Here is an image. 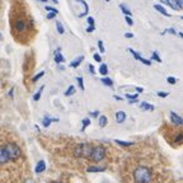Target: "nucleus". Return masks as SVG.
<instances>
[{
	"label": "nucleus",
	"mask_w": 183,
	"mask_h": 183,
	"mask_svg": "<svg viewBox=\"0 0 183 183\" xmlns=\"http://www.w3.org/2000/svg\"><path fill=\"white\" fill-rule=\"evenodd\" d=\"M154 9H155V10H158L159 13H162V14L165 15V17H170V14H169L167 10H165L162 5H159V4H155V5H154Z\"/></svg>",
	"instance_id": "1a4fd4ad"
},
{
	"label": "nucleus",
	"mask_w": 183,
	"mask_h": 183,
	"mask_svg": "<svg viewBox=\"0 0 183 183\" xmlns=\"http://www.w3.org/2000/svg\"><path fill=\"white\" fill-rule=\"evenodd\" d=\"M56 28H57V32H59L60 34H63V33L65 32V29H64V27H63V24H61V22H56Z\"/></svg>",
	"instance_id": "412c9836"
},
{
	"label": "nucleus",
	"mask_w": 183,
	"mask_h": 183,
	"mask_svg": "<svg viewBox=\"0 0 183 183\" xmlns=\"http://www.w3.org/2000/svg\"><path fill=\"white\" fill-rule=\"evenodd\" d=\"M134 178L136 183H150L153 179V173L147 167H139L134 172Z\"/></svg>",
	"instance_id": "f257e3e1"
},
{
	"label": "nucleus",
	"mask_w": 183,
	"mask_h": 183,
	"mask_svg": "<svg viewBox=\"0 0 183 183\" xmlns=\"http://www.w3.org/2000/svg\"><path fill=\"white\" fill-rule=\"evenodd\" d=\"M136 90H137V93H143L144 92V89L140 88V86H136Z\"/></svg>",
	"instance_id": "c03bdc74"
},
{
	"label": "nucleus",
	"mask_w": 183,
	"mask_h": 183,
	"mask_svg": "<svg viewBox=\"0 0 183 183\" xmlns=\"http://www.w3.org/2000/svg\"><path fill=\"white\" fill-rule=\"evenodd\" d=\"M78 83H79V86L82 88V90H84V84H83V78H78Z\"/></svg>",
	"instance_id": "7c9ffc66"
},
{
	"label": "nucleus",
	"mask_w": 183,
	"mask_h": 183,
	"mask_svg": "<svg viewBox=\"0 0 183 183\" xmlns=\"http://www.w3.org/2000/svg\"><path fill=\"white\" fill-rule=\"evenodd\" d=\"M140 108L144 111H154V106H151V104H149L147 102H143L140 104Z\"/></svg>",
	"instance_id": "4468645a"
},
{
	"label": "nucleus",
	"mask_w": 183,
	"mask_h": 183,
	"mask_svg": "<svg viewBox=\"0 0 183 183\" xmlns=\"http://www.w3.org/2000/svg\"><path fill=\"white\" fill-rule=\"evenodd\" d=\"M99 73H101L102 75H107V74H108V67H107L106 64H101V66H99Z\"/></svg>",
	"instance_id": "2eb2a0df"
},
{
	"label": "nucleus",
	"mask_w": 183,
	"mask_h": 183,
	"mask_svg": "<svg viewBox=\"0 0 183 183\" xmlns=\"http://www.w3.org/2000/svg\"><path fill=\"white\" fill-rule=\"evenodd\" d=\"M15 29L18 32H23L25 31V23L23 21H17L15 22Z\"/></svg>",
	"instance_id": "6e6552de"
},
{
	"label": "nucleus",
	"mask_w": 183,
	"mask_h": 183,
	"mask_svg": "<svg viewBox=\"0 0 183 183\" xmlns=\"http://www.w3.org/2000/svg\"><path fill=\"white\" fill-rule=\"evenodd\" d=\"M88 23H89V25H94V18H92V17H88Z\"/></svg>",
	"instance_id": "4c0bfd02"
},
{
	"label": "nucleus",
	"mask_w": 183,
	"mask_h": 183,
	"mask_svg": "<svg viewBox=\"0 0 183 183\" xmlns=\"http://www.w3.org/2000/svg\"><path fill=\"white\" fill-rule=\"evenodd\" d=\"M125 37H126V38H132V37H134V34H132V33H130V32H127V33L125 34Z\"/></svg>",
	"instance_id": "a19ab883"
},
{
	"label": "nucleus",
	"mask_w": 183,
	"mask_h": 183,
	"mask_svg": "<svg viewBox=\"0 0 183 183\" xmlns=\"http://www.w3.org/2000/svg\"><path fill=\"white\" fill-rule=\"evenodd\" d=\"M89 125H90V120H89V118H84V120H83V128H82L83 131L85 130V127L89 126Z\"/></svg>",
	"instance_id": "a878e982"
},
{
	"label": "nucleus",
	"mask_w": 183,
	"mask_h": 183,
	"mask_svg": "<svg viewBox=\"0 0 183 183\" xmlns=\"http://www.w3.org/2000/svg\"><path fill=\"white\" fill-rule=\"evenodd\" d=\"M94 60L97 61V63H102V59H101V56H99L98 54H95V55H94Z\"/></svg>",
	"instance_id": "e433bc0d"
},
{
	"label": "nucleus",
	"mask_w": 183,
	"mask_h": 183,
	"mask_svg": "<svg viewBox=\"0 0 183 183\" xmlns=\"http://www.w3.org/2000/svg\"><path fill=\"white\" fill-rule=\"evenodd\" d=\"M46 10H48V12H52V13H59V10L57 9H55V8H52V6H50V5H47L46 6Z\"/></svg>",
	"instance_id": "c85d7f7f"
},
{
	"label": "nucleus",
	"mask_w": 183,
	"mask_h": 183,
	"mask_svg": "<svg viewBox=\"0 0 183 183\" xmlns=\"http://www.w3.org/2000/svg\"><path fill=\"white\" fill-rule=\"evenodd\" d=\"M126 97H127L128 99H132V101H134V99H136V98H137V94H127Z\"/></svg>",
	"instance_id": "473e14b6"
},
{
	"label": "nucleus",
	"mask_w": 183,
	"mask_h": 183,
	"mask_svg": "<svg viewBox=\"0 0 183 183\" xmlns=\"http://www.w3.org/2000/svg\"><path fill=\"white\" fill-rule=\"evenodd\" d=\"M93 31H94V25H89V27L86 28V32H88V33H90V32H93Z\"/></svg>",
	"instance_id": "ea45409f"
},
{
	"label": "nucleus",
	"mask_w": 183,
	"mask_h": 183,
	"mask_svg": "<svg viewBox=\"0 0 183 183\" xmlns=\"http://www.w3.org/2000/svg\"><path fill=\"white\" fill-rule=\"evenodd\" d=\"M170 120H172V122L174 125H177V126H181L182 124H183V120H182V117H179L177 113H174V112H172L170 113Z\"/></svg>",
	"instance_id": "423d86ee"
},
{
	"label": "nucleus",
	"mask_w": 183,
	"mask_h": 183,
	"mask_svg": "<svg viewBox=\"0 0 183 183\" xmlns=\"http://www.w3.org/2000/svg\"><path fill=\"white\" fill-rule=\"evenodd\" d=\"M0 38H2V33H0Z\"/></svg>",
	"instance_id": "8fccbe9b"
},
{
	"label": "nucleus",
	"mask_w": 183,
	"mask_h": 183,
	"mask_svg": "<svg viewBox=\"0 0 183 183\" xmlns=\"http://www.w3.org/2000/svg\"><path fill=\"white\" fill-rule=\"evenodd\" d=\"M102 83H103L104 85H107V86H112V85H113V82L109 79V78H103Z\"/></svg>",
	"instance_id": "6ab92c4d"
},
{
	"label": "nucleus",
	"mask_w": 183,
	"mask_h": 183,
	"mask_svg": "<svg viewBox=\"0 0 183 183\" xmlns=\"http://www.w3.org/2000/svg\"><path fill=\"white\" fill-rule=\"evenodd\" d=\"M46 169V163L43 162V160H41V162H38V164H37V167H36V173H42L43 170Z\"/></svg>",
	"instance_id": "f8f14e48"
},
{
	"label": "nucleus",
	"mask_w": 183,
	"mask_h": 183,
	"mask_svg": "<svg viewBox=\"0 0 183 183\" xmlns=\"http://www.w3.org/2000/svg\"><path fill=\"white\" fill-rule=\"evenodd\" d=\"M41 2H43V3H46V2H47V0H41Z\"/></svg>",
	"instance_id": "de8ad7c7"
},
{
	"label": "nucleus",
	"mask_w": 183,
	"mask_h": 183,
	"mask_svg": "<svg viewBox=\"0 0 183 183\" xmlns=\"http://www.w3.org/2000/svg\"><path fill=\"white\" fill-rule=\"evenodd\" d=\"M99 125H101V127H104L107 125V117L106 116H101L99 117Z\"/></svg>",
	"instance_id": "aec40b11"
},
{
	"label": "nucleus",
	"mask_w": 183,
	"mask_h": 183,
	"mask_svg": "<svg viewBox=\"0 0 183 183\" xmlns=\"http://www.w3.org/2000/svg\"><path fill=\"white\" fill-rule=\"evenodd\" d=\"M167 82H168L169 84H176V83H177V79H176V78H173V76H169L168 79H167Z\"/></svg>",
	"instance_id": "c756f323"
},
{
	"label": "nucleus",
	"mask_w": 183,
	"mask_h": 183,
	"mask_svg": "<svg viewBox=\"0 0 183 183\" xmlns=\"http://www.w3.org/2000/svg\"><path fill=\"white\" fill-rule=\"evenodd\" d=\"M125 21H126V23H127L128 25H132V24H134V21H132V18H131V17H130V15H126Z\"/></svg>",
	"instance_id": "cd10ccee"
},
{
	"label": "nucleus",
	"mask_w": 183,
	"mask_h": 183,
	"mask_svg": "<svg viewBox=\"0 0 183 183\" xmlns=\"http://www.w3.org/2000/svg\"><path fill=\"white\" fill-rule=\"evenodd\" d=\"M52 121H57V120H52V118H50V117H45V118H43V121H42V125L43 126H45V127H48L50 126V124H51V122Z\"/></svg>",
	"instance_id": "dca6fc26"
},
{
	"label": "nucleus",
	"mask_w": 183,
	"mask_h": 183,
	"mask_svg": "<svg viewBox=\"0 0 183 183\" xmlns=\"http://www.w3.org/2000/svg\"><path fill=\"white\" fill-rule=\"evenodd\" d=\"M120 8H121V10L124 12V13H125L126 15H131V12H130V10L127 9V8H126V6L124 5V4H121V5H120Z\"/></svg>",
	"instance_id": "393cba45"
},
{
	"label": "nucleus",
	"mask_w": 183,
	"mask_h": 183,
	"mask_svg": "<svg viewBox=\"0 0 183 183\" xmlns=\"http://www.w3.org/2000/svg\"><path fill=\"white\" fill-rule=\"evenodd\" d=\"M106 2H111V0H106Z\"/></svg>",
	"instance_id": "3c124183"
},
{
	"label": "nucleus",
	"mask_w": 183,
	"mask_h": 183,
	"mask_svg": "<svg viewBox=\"0 0 183 183\" xmlns=\"http://www.w3.org/2000/svg\"><path fill=\"white\" fill-rule=\"evenodd\" d=\"M9 162V158H8V154L5 151L4 146H0V164H5Z\"/></svg>",
	"instance_id": "39448f33"
},
{
	"label": "nucleus",
	"mask_w": 183,
	"mask_h": 183,
	"mask_svg": "<svg viewBox=\"0 0 183 183\" xmlns=\"http://www.w3.org/2000/svg\"><path fill=\"white\" fill-rule=\"evenodd\" d=\"M168 32H169V33H172V34H176V31H174L173 28H168V29H165V31L163 32V34H165V33H168Z\"/></svg>",
	"instance_id": "2f4dec72"
},
{
	"label": "nucleus",
	"mask_w": 183,
	"mask_h": 183,
	"mask_svg": "<svg viewBox=\"0 0 183 183\" xmlns=\"http://www.w3.org/2000/svg\"><path fill=\"white\" fill-rule=\"evenodd\" d=\"M84 60V56H79V57H76L74 61H71V64H70V66L71 67H78L80 64H82V61Z\"/></svg>",
	"instance_id": "ddd939ff"
},
{
	"label": "nucleus",
	"mask_w": 183,
	"mask_h": 183,
	"mask_svg": "<svg viewBox=\"0 0 183 183\" xmlns=\"http://www.w3.org/2000/svg\"><path fill=\"white\" fill-rule=\"evenodd\" d=\"M89 70H90V73H92V74H94L95 69H94V66H93V65H89Z\"/></svg>",
	"instance_id": "37998d69"
},
{
	"label": "nucleus",
	"mask_w": 183,
	"mask_h": 183,
	"mask_svg": "<svg viewBox=\"0 0 183 183\" xmlns=\"http://www.w3.org/2000/svg\"><path fill=\"white\" fill-rule=\"evenodd\" d=\"M93 146L90 144H86V143H82V144H78L75 146V150H74V155L76 158H89V155L92 153Z\"/></svg>",
	"instance_id": "f03ea898"
},
{
	"label": "nucleus",
	"mask_w": 183,
	"mask_h": 183,
	"mask_svg": "<svg viewBox=\"0 0 183 183\" xmlns=\"http://www.w3.org/2000/svg\"><path fill=\"white\" fill-rule=\"evenodd\" d=\"M88 172H103V170H106V168H102V167H89L88 169H86Z\"/></svg>",
	"instance_id": "f3484780"
},
{
	"label": "nucleus",
	"mask_w": 183,
	"mask_h": 183,
	"mask_svg": "<svg viewBox=\"0 0 183 183\" xmlns=\"http://www.w3.org/2000/svg\"><path fill=\"white\" fill-rule=\"evenodd\" d=\"M54 183H61V182H54Z\"/></svg>",
	"instance_id": "09e8293b"
},
{
	"label": "nucleus",
	"mask_w": 183,
	"mask_h": 183,
	"mask_svg": "<svg viewBox=\"0 0 183 183\" xmlns=\"http://www.w3.org/2000/svg\"><path fill=\"white\" fill-rule=\"evenodd\" d=\"M55 17H56V13H52V12H51V13L47 14V18H48V19H54Z\"/></svg>",
	"instance_id": "f704fd0d"
},
{
	"label": "nucleus",
	"mask_w": 183,
	"mask_h": 183,
	"mask_svg": "<svg viewBox=\"0 0 183 183\" xmlns=\"http://www.w3.org/2000/svg\"><path fill=\"white\" fill-rule=\"evenodd\" d=\"M98 47H99L101 52L103 54V52H104V46H103V42H102V41H99V42H98Z\"/></svg>",
	"instance_id": "72a5a7b5"
},
{
	"label": "nucleus",
	"mask_w": 183,
	"mask_h": 183,
	"mask_svg": "<svg viewBox=\"0 0 183 183\" xmlns=\"http://www.w3.org/2000/svg\"><path fill=\"white\" fill-rule=\"evenodd\" d=\"M177 4L179 8H183V0H177Z\"/></svg>",
	"instance_id": "79ce46f5"
},
{
	"label": "nucleus",
	"mask_w": 183,
	"mask_h": 183,
	"mask_svg": "<svg viewBox=\"0 0 183 183\" xmlns=\"http://www.w3.org/2000/svg\"><path fill=\"white\" fill-rule=\"evenodd\" d=\"M165 3H167L172 9H174V10H179L181 8L178 6V4H177V0H165Z\"/></svg>",
	"instance_id": "9b49d317"
},
{
	"label": "nucleus",
	"mask_w": 183,
	"mask_h": 183,
	"mask_svg": "<svg viewBox=\"0 0 183 183\" xmlns=\"http://www.w3.org/2000/svg\"><path fill=\"white\" fill-rule=\"evenodd\" d=\"M74 93H75V86H74V85H70V86L67 88V90L65 92V95H66V97H69V95H73Z\"/></svg>",
	"instance_id": "a211bd4d"
},
{
	"label": "nucleus",
	"mask_w": 183,
	"mask_h": 183,
	"mask_svg": "<svg viewBox=\"0 0 183 183\" xmlns=\"http://www.w3.org/2000/svg\"><path fill=\"white\" fill-rule=\"evenodd\" d=\"M115 143H117L118 145H122V146H131L132 143L131 141H121V140H115Z\"/></svg>",
	"instance_id": "4be33fe9"
},
{
	"label": "nucleus",
	"mask_w": 183,
	"mask_h": 183,
	"mask_svg": "<svg viewBox=\"0 0 183 183\" xmlns=\"http://www.w3.org/2000/svg\"><path fill=\"white\" fill-rule=\"evenodd\" d=\"M52 2H54V3H56V4H57V0H52Z\"/></svg>",
	"instance_id": "49530a36"
},
{
	"label": "nucleus",
	"mask_w": 183,
	"mask_h": 183,
	"mask_svg": "<svg viewBox=\"0 0 183 183\" xmlns=\"http://www.w3.org/2000/svg\"><path fill=\"white\" fill-rule=\"evenodd\" d=\"M43 88H45V86H41V89H38V92L33 95V99H34V101H38V99L41 98V94H42V90H43Z\"/></svg>",
	"instance_id": "5701e85b"
},
{
	"label": "nucleus",
	"mask_w": 183,
	"mask_h": 183,
	"mask_svg": "<svg viewBox=\"0 0 183 183\" xmlns=\"http://www.w3.org/2000/svg\"><path fill=\"white\" fill-rule=\"evenodd\" d=\"M125 120H126V113L124 111H118L116 113V121L118 122V124H122Z\"/></svg>",
	"instance_id": "0eeeda50"
},
{
	"label": "nucleus",
	"mask_w": 183,
	"mask_h": 183,
	"mask_svg": "<svg viewBox=\"0 0 183 183\" xmlns=\"http://www.w3.org/2000/svg\"><path fill=\"white\" fill-rule=\"evenodd\" d=\"M90 115H92L93 117H97V116L99 115V113H98V111H95V112H93V113H90Z\"/></svg>",
	"instance_id": "a18cd8bd"
},
{
	"label": "nucleus",
	"mask_w": 183,
	"mask_h": 183,
	"mask_svg": "<svg viewBox=\"0 0 183 183\" xmlns=\"http://www.w3.org/2000/svg\"><path fill=\"white\" fill-rule=\"evenodd\" d=\"M158 95H159V97H162V98H165V97H168V93H165V92H159Z\"/></svg>",
	"instance_id": "c9c22d12"
},
{
	"label": "nucleus",
	"mask_w": 183,
	"mask_h": 183,
	"mask_svg": "<svg viewBox=\"0 0 183 183\" xmlns=\"http://www.w3.org/2000/svg\"><path fill=\"white\" fill-rule=\"evenodd\" d=\"M5 151L8 154V158H9V160H17L21 156L22 151L19 149V146L14 144V143H8L5 146Z\"/></svg>",
	"instance_id": "7ed1b4c3"
},
{
	"label": "nucleus",
	"mask_w": 183,
	"mask_h": 183,
	"mask_svg": "<svg viewBox=\"0 0 183 183\" xmlns=\"http://www.w3.org/2000/svg\"><path fill=\"white\" fill-rule=\"evenodd\" d=\"M151 59L155 60V61H158V63H162V59L159 57V55H158V52H156V51H154L151 54Z\"/></svg>",
	"instance_id": "b1692460"
},
{
	"label": "nucleus",
	"mask_w": 183,
	"mask_h": 183,
	"mask_svg": "<svg viewBox=\"0 0 183 183\" xmlns=\"http://www.w3.org/2000/svg\"><path fill=\"white\" fill-rule=\"evenodd\" d=\"M43 75H45V71H41V73H38V74H37L36 76H34V78H33V82H34V83H36V82H37V80L40 79V78H42Z\"/></svg>",
	"instance_id": "bb28decb"
},
{
	"label": "nucleus",
	"mask_w": 183,
	"mask_h": 183,
	"mask_svg": "<svg viewBox=\"0 0 183 183\" xmlns=\"http://www.w3.org/2000/svg\"><path fill=\"white\" fill-rule=\"evenodd\" d=\"M64 56L60 54V48H57L56 50V52H55V63H57V64H61V63H64Z\"/></svg>",
	"instance_id": "9d476101"
},
{
	"label": "nucleus",
	"mask_w": 183,
	"mask_h": 183,
	"mask_svg": "<svg viewBox=\"0 0 183 183\" xmlns=\"http://www.w3.org/2000/svg\"><path fill=\"white\" fill-rule=\"evenodd\" d=\"M104 156H106V149L102 146V145H98V146H93L92 149V153L89 155V158L93 160V162H101L104 159Z\"/></svg>",
	"instance_id": "20e7f679"
},
{
	"label": "nucleus",
	"mask_w": 183,
	"mask_h": 183,
	"mask_svg": "<svg viewBox=\"0 0 183 183\" xmlns=\"http://www.w3.org/2000/svg\"><path fill=\"white\" fill-rule=\"evenodd\" d=\"M182 137H183V135H182V134H179V135L177 136V139H176V143H178V144H179V143L182 141Z\"/></svg>",
	"instance_id": "58836bf2"
}]
</instances>
